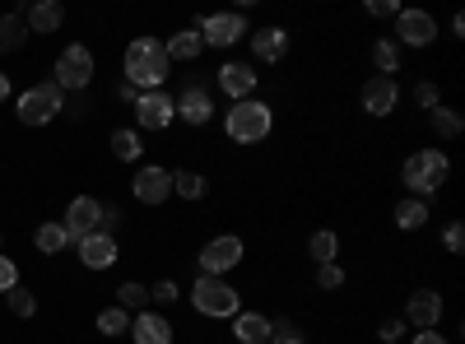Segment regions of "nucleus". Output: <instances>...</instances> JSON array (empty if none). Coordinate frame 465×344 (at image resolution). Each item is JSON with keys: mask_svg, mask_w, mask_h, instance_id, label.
Returning <instances> with one entry per match:
<instances>
[{"mask_svg": "<svg viewBox=\"0 0 465 344\" xmlns=\"http://www.w3.org/2000/svg\"><path fill=\"white\" fill-rule=\"evenodd\" d=\"M168 70H173V61H168L159 37H135V43L126 47V84L135 93H153L168 80Z\"/></svg>", "mask_w": 465, "mask_h": 344, "instance_id": "f257e3e1", "label": "nucleus"}, {"mask_svg": "<svg viewBox=\"0 0 465 344\" xmlns=\"http://www.w3.org/2000/svg\"><path fill=\"white\" fill-rule=\"evenodd\" d=\"M447 172H451V163H447L442 149H419V154H410L405 168H401L405 186L414 191V201H429L433 191L447 182Z\"/></svg>", "mask_w": 465, "mask_h": 344, "instance_id": "f03ea898", "label": "nucleus"}, {"mask_svg": "<svg viewBox=\"0 0 465 344\" xmlns=\"http://www.w3.org/2000/svg\"><path fill=\"white\" fill-rule=\"evenodd\" d=\"M228 140H238V144H256L270 135V107L256 103V98H242V103H232L228 107Z\"/></svg>", "mask_w": 465, "mask_h": 344, "instance_id": "7ed1b4c3", "label": "nucleus"}, {"mask_svg": "<svg viewBox=\"0 0 465 344\" xmlns=\"http://www.w3.org/2000/svg\"><path fill=\"white\" fill-rule=\"evenodd\" d=\"M191 302H196L201 317H238V308H242L238 289H232L228 280H214V275H201V280H196V289H191Z\"/></svg>", "mask_w": 465, "mask_h": 344, "instance_id": "20e7f679", "label": "nucleus"}, {"mask_svg": "<svg viewBox=\"0 0 465 344\" xmlns=\"http://www.w3.org/2000/svg\"><path fill=\"white\" fill-rule=\"evenodd\" d=\"M89 80H94V52L80 47V43L65 47V52L56 56V80H52V84H56L61 93H84Z\"/></svg>", "mask_w": 465, "mask_h": 344, "instance_id": "39448f33", "label": "nucleus"}, {"mask_svg": "<svg viewBox=\"0 0 465 344\" xmlns=\"http://www.w3.org/2000/svg\"><path fill=\"white\" fill-rule=\"evenodd\" d=\"M61 89L47 80V84H33V89H24V98H19V122L24 126H47L52 117H61Z\"/></svg>", "mask_w": 465, "mask_h": 344, "instance_id": "423d86ee", "label": "nucleus"}, {"mask_svg": "<svg viewBox=\"0 0 465 344\" xmlns=\"http://www.w3.org/2000/svg\"><path fill=\"white\" fill-rule=\"evenodd\" d=\"M242 260V238H232V233H223V238H210L205 247H201V275H214V280H223L232 265Z\"/></svg>", "mask_w": 465, "mask_h": 344, "instance_id": "0eeeda50", "label": "nucleus"}, {"mask_svg": "<svg viewBox=\"0 0 465 344\" xmlns=\"http://www.w3.org/2000/svg\"><path fill=\"white\" fill-rule=\"evenodd\" d=\"M131 112H135L140 131H168V126H173V117H177V107H173V98H168L163 89H153V93H140Z\"/></svg>", "mask_w": 465, "mask_h": 344, "instance_id": "6e6552de", "label": "nucleus"}, {"mask_svg": "<svg viewBox=\"0 0 465 344\" xmlns=\"http://www.w3.org/2000/svg\"><path fill=\"white\" fill-rule=\"evenodd\" d=\"M396 37H401L405 47H429L433 37H438V19L429 10H396Z\"/></svg>", "mask_w": 465, "mask_h": 344, "instance_id": "1a4fd4ad", "label": "nucleus"}, {"mask_svg": "<svg viewBox=\"0 0 465 344\" xmlns=\"http://www.w3.org/2000/svg\"><path fill=\"white\" fill-rule=\"evenodd\" d=\"M196 33L205 47H232L238 37H247V19L242 15H205L196 24Z\"/></svg>", "mask_w": 465, "mask_h": 344, "instance_id": "9d476101", "label": "nucleus"}, {"mask_svg": "<svg viewBox=\"0 0 465 344\" xmlns=\"http://www.w3.org/2000/svg\"><path fill=\"white\" fill-rule=\"evenodd\" d=\"M173 107H177V117H182L186 126H205V122L214 117V93H210L201 80H191V84L177 93Z\"/></svg>", "mask_w": 465, "mask_h": 344, "instance_id": "9b49d317", "label": "nucleus"}, {"mask_svg": "<svg viewBox=\"0 0 465 344\" xmlns=\"http://www.w3.org/2000/svg\"><path fill=\"white\" fill-rule=\"evenodd\" d=\"M131 191H135V201H140V205H163V201L173 196V172L159 168V163H149V168L135 172Z\"/></svg>", "mask_w": 465, "mask_h": 344, "instance_id": "f8f14e48", "label": "nucleus"}, {"mask_svg": "<svg viewBox=\"0 0 465 344\" xmlns=\"http://www.w3.org/2000/svg\"><path fill=\"white\" fill-rule=\"evenodd\" d=\"M405 321L419 326V330H438V321H442V293L438 289H414L410 302H405Z\"/></svg>", "mask_w": 465, "mask_h": 344, "instance_id": "ddd939ff", "label": "nucleus"}, {"mask_svg": "<svg viewBox=\"0 0 465 344\" xmlns=\"http://www.w3.org/2000/svg\"><path fill=\"white\" fill-rule=\"evenodd\" d=\"M98 214H103V205L94 196H74L70 214H65V242H80V238L98 233Z\"/></svg>", "mask_w": 465, "mask_h": 344, "instance_id": "4468645a", "label": "nucleus"}, {"mask_svg": "<svg viewBox=\"0 0 465 344\" xmlns=\"http://www.w3.org/2000/svg\"><path fill=\"white\" fill-rule=\"evenodd\" d=\"M401 103V84L386 80V74H372V80L363 84V112L368 117H391Z\"/></svg>", "mask_w": 465, "mask_h": 344, "instance_id": "2eb2a0df", "label": "nucleus"}, {"mask_svg": "<svg viewBox=\"0 0 465 344\" xmlns=\"http://www.w3.org/2000/svg\"><path fill=\"white\" fill-rule=\"evenodd\" d=\"M173 321L168 317H159V312H140V317H131V339L135 344H173Z\"/></svg>", "mask_w": 465, "mask_h": 344, "instance_id": "dca6fc26", "label": "nucleus"}, {"mask_svg": "<svg viewBox=\"0 0 465 344\" xmlns=\"http://www.w3.org/2000/svg\"><path fill=\"white\" fill-rule=\"evenodd\" d=\"M74 247H80V260L89 265V270H112L116 265V238H107V233H89Z\"/></svg>", "mask_w": 465, "mask_h": 344, "instance_id": "f3484780", "label": "nucleus"}, {"mask_svg": "<svg viewBox=\"0 0 465 344\" xmlns=\"http://www.w3.org/2000/svg\"><path fill=\"white\" fill-rule=\"evenodd\" d=\"M19 19H24L28 33H56L65 24V10H61V0H33Z\"/></svg>", "mask_w": 465, "mask_h": 344, "instance_id": "a211bd4d", "label": "nucleus"}, {"mask_svg": "<svg viewBox=\"0 0 465 344\" xmlns=\"http://www.w3.org/2000/svg\"><path fill=\"white\" fill-rule=\"evenodd\" d=\"M219 89H223L232 103L252 98V89H256V74H252V65H247V61H228V65L219 70Z\"/></svg>", "mask_w": 465, "mask_h": 344, "instance_id": "6ab92c4d", "label": "nucleus"}, {"mask_svg": "<svg viewBox=\"0 0 465 344\" xmlns=\"http://www.w3.org/2000/svg\"><path fill=\"white\" fill-rule=\"evenodd\" d=\"M252 52H256V61H265V65L284 61V56H289V33H284V28H261V33H252Z\"/></svg>", "mask_w": 465, "mask_h": 344, "instance_id": "aec40b11", "label": "nucleus"}, {"mask_svg": "<svg viewBox=\"0 0 465 344\" xmlns=\"http://www.w3.org/2000/svg\"><path fill=\"white\" fill-rule=\"evenodd\" d=\"M232 335H238L242 344H270V317L238 312V317H232Z\"/></svg>", "mask_w": 465, "mask_h": 344, "instance_id": "412c9836", "label": "nucleus"}, {"mask_svg": "<svg viewBox=\"0 0 465 344\" xmlns=\"http://www.w3.org/2000/svg\"><path fill=\"white\" fill-rule=\"evenodd\" d=\"M163 52H168V61H196L205 52V43H201L196 28H182L177 37H168V43H163Z\"/></svg>", "mask_w": 465, "mask_h": 344, "instance_id": "4be33fe9", "label": "nucleus"}, {"mask_svg": "<svg viewBox=\"0 0 465 344\" xmlns=\"http://www.w3.org/2000/svg\"><path fill=\"white\" fill-rule=\"evenodd\" d=\"M112 154L122 159V163H140V154H144V140H140V131H112Z\"/></svg>", "mask_w": 465, "mask_h": 344, "instance_id": "5701e85b", "label": "nucleus"}, {"mask_svg": "<svg viewBox=\"0 0 465 344\" xmlns=\"http://www.w3.org/2000/svg\"><path fill=\"white\" fill-rule=\"evenodd\" d=\"M116 308L131 312V317L149 312V289H144V284H135V280H126L122 289H116Z\"/></svg>", "mask_w": 465, "mask_h": 344, "instance_id": "b1692460", "label": "nucleus"}, {"mask_svg": "<svg viewBox=\"0 0 465 344\" xmlns=\"http://www.w3.org/2000/svg\"><path fill=\"white\" fill-rule=\"evenodd\" d=\"M24 37H28V28H24L19 15H0V56L19 52V47H24Z\"/></svg>", "mask_w": 465, "mask_h": 344, "instance_id": "393cba45", "label": "nucleus"}, {"mask_svg": "<svg viewBox=\"0 0 465 344\" xmlns=\"http://www.w3.org/2000/svg\"><path fill=\"white\" fill-rule=\"evenodd\" d=\"M396 223L405 228V233L423 228V223H429V201H414V196H405V201L396 205Z\"/></svg>", "mask_w": 465, "mask_h": 344, "instance_id": "a878e982", "label": "nucleus"}, {"mask_svg": "<svg viewBox=\"0 0 465 344\" xmlns=\"http://www.w3.org/2000/svg\"><path fill=\"white\" fill-rule=\"evenodd\" d=\"M33 247L43 251V256H56V251H65L70 242H65V223H43L33 233Z\"/></svg>", "mask_w": 465, "mask_h": 344, "instance_id": "bb28decb", "label": "nucleus"}, {"mask_svg": "<svg viewBox=\"0 0 465 344\" xmlns=\"http://www.w3.org/2000/svg\"><path fill=\"white\" fill-rule=\"evenodd\" d=\"M372 65L386 74V80H391V74L401 70V47L391 43V37H377V43H372Z\"/></svg>", "mask_w": 465, "mask_h": 344, "instance_id": "cd10ccee", "label": "nucleus"}, {"mask_svg": "<svg viewBox=\"0 0 465 344\" xmlns=\"http://www.w3.org/2000/svg\"><path fill=\"white\" fill-rule=\"evenodd\" d=\"M173 196H182V201H201L205 196V177L201 172H173Z\"/></svg>", "mask_w": 465, "mask_h": 344, "instance_id": "c85d7f7f", "label": "nucleus"}, {"mask_svg": "<svg viewBox=\"0 0 465 344\" xmlns=\"http://www.w3.org/2000/svg\"><path fill=\"white\" fill-rule=\"evenodd\" d=\"M98 330H103V335H131V312H122V308L112 302V308L98 312Z\"/></svg>", "mask_w": 465, "mask_h": 344, "instance_id": "c756f323", "label": "nucleus"}, {"mask_svg": "<svg viewBox=\"0 0 465 344\" xmlns=\"http://www.w3.org/2000/svg\"><path fill=\"white\" fill-rule=\"evenodd\" d=\"M433 131L442 135V140H456L460 131H465V122H460V112H451V107H433Z\"/></svg>", "mask_w": 465, "mask_h": 344, "instance_id": "7c9ffc66", "label": "nucleus"}, {"mask_svg": "<svg viewBox=\"0 0 465 344\" xmlns=\"http://www.w3.org/2000/svg\"><path fill=\"white\" fill-rule=\"evenodd\" d=\"M307 251H312V260H317V265H326V260H335V251H340V238L331 233V228H322V233H312Z\"/></svg>", "mask_w": 465, "mask_h": 344, "instance_id": "2f4dec72", "label": "nucleus"}, {"mask_svg": "<svg viewBox=\"0 0 465 344\" xmlns=\"http://www.w3.org/2000/svg\"><path fill=\"white\" fill-rule=\"evenodd\" d=\"M61 112H65L70 122H84L89 112H94V98H89V93H65V98H61Z\"/></svg>", "mask_w": 465, "mask_h": 344, "instance_id": "473e14b6", "label": "nucleus"}, {"mask_svg": "<svg viewBox=\"0 0 465 344\" xmlns=\"http://www.w3.org/2000/svg\"><path fill=\"white\" fill-rule=\"evenodd\" d=\"M270 344H307V335L293 321H270Z\"/></svg>", "mask_w": 465, "mask_h": 344, "instance_id": "72a5a7b5", "label": "nucleus"}, {"mask_svg": "<svg viewBox=\"0 0 465 344\" xmlns=\"http://www.w3.org/2000/svg\"><path fill=\"white\" fill-rule=\"evenodd\" d=\"M10 312H15V317H33V312H37V298L15 284V289H10Z\"/></svg>", "mask_w": 465, "mask_h": 344, "instance_id": "f704fd0d", "label": "nucleus"}, {"mask_svg": "<svg viewBox=\"0 0 465 344\" xmlns=\"http://www.w3.org/2000/svg\"><path fill=\"white\" fill-rule=\"evenodd\" d=\"M344 284V270L335 260H326V265H317V289H340Z\"/></svg>", "mask_w": 465, "mask_h": 344, "instance_id": "c9c22d12", "label": "nucleus"}, {"mask_svg": "<svg viewBox=\"0 0 465 344\" xmlns=\"http://www.w3.org/2000/svg\"><path fill=\"white\" fill-rule=\"evenodd\" d=\"M414 103H419V107H429V112H433V107H442V98H438V84L419 80V84H414Z\"/></svg>", "mask_w": 465, "mask_h": 344, "instance_id": "e433bc0d", "label": "nucleus"}, {"mask_svg": "<svg viewBox=\"0 0 465 344\" xmlns=\"http://www.w3.org/2000/svg\"><path fill=\"white\" fill-rule=\"evenodd\" d=\"M442 242H447V251H451V256H460V251H465V223H447Z\"/></svg>", "mask_w": 465, "mask_h": 344, "instance_id": "4c0bfd02", "label": "nucleus"}, {"mask_svg": "<svg viewBox=\"0 0 465 344\" xmlns=\"http://www.w3.org/2000/svg\"><path fill=\"white\" fill-rule=\"evenodd\" d=\"M116 228H122V210H116V205H103V214H98V233H116Z\"/></svg>", "mask_w": 465, "mask_h": 344, "instance_id": "58836bf2", "label": "nucleus"}, {"mask_svg": "<svg viewBox=\"0 0 465 344\" xmlns=\"http://www.w3.org/2000/svg\"><path fill=\"white\" fill-rule=\"evenodd\" d=\"M15 284H19V265L10 256H0V293H10Z\"/></svg>", "mask_w": 465, "mask_h": 344, "instance_id": "ea45409f", "label": "nucleus"}, {"mask_svg": "<svg viewBox=\"0 0 465 344\" xmlns=\"http://www.w3.org/2000/svg\"><path fill=\"white\" fill-rule=\"evenodd\" d=\"M149 302H163V308H168V302H177V284L173 280H159V284L149 289Z\"/></svg>", "mask_w": 465, "mask_h": 344, "instance_id": "a19ab883", "label": "nucleus"}, {"mask_svg": "<svg viewBox=\"0 0 465 344\" xmlns=\"http://www.w3.org/2000/svg\"><path fill=\"white\" fill-rule=\"evenodd\" d=\"M377 335H381V344H401V335H405V321H396V317H391V321H381V330H377Z\"/></svg>", "mask_w": 465, "mask_h": 344, "instance_id": "79ce46f5", "label": "nucleus"}, {"mask_svg": "<svg viewBox=\"0 0 465 344\" xmlns=\"http://www.w3.org/2000/svg\"><path fill=\"white\" fill-rule=\"evenodd\" d=\"M368 15H372V19H391L396 5H391V0H368Z\"/></svg>", "mask_w": 465, "mask_h": 344, "instance_id": "37998d69", "label": "nucleus"}, {"mask_svg": "<svg viewBox=\"0 0 465 344\" xmlns=\"http://www.w3.org/2000/svg\"><path fill=\"white\" fill-rule=\"evenodd\" d=\"M414 344H447L438 330H423V335H414Z\"/></svg>", "mask_w": 465, "mask_h": 344, "instance_id": "c03bdc74", "label": "nucleus"}, {"mask_svg": "<svg viewBox=\"0 0 465 344\" xmlns=\"http://www.w3.org/2000/svg\"><path fill=\"white\" fill-rule=\"evenodd\" d=\"M116 98H122V103H131V107H135V98H140V93H135L131 84H122V89H116Z\"/></svg>", "mask_w": 465, "mask_h": 344, "instance_id": "a18cd8bd", "label": "nucleus"}, {"mask_svg": "<svg viewBox=\"0 0 465 344\" xmlns=\"http://www.w3.org/2000/svg\"><path fill=\"white\" fill-rule=\"evenodd\" d=\"M5 98H10V74L0 70V103H5Z\"/></svg>", "mask_w": 465, "mask_h": 344, "instance_id": "49530a36", "label": "nucleus"}]
</instances>
